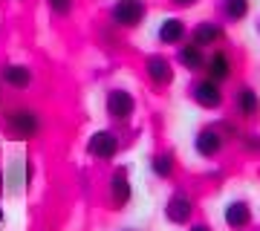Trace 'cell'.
Wrapping results in <instances>:
<instances>
[{"instance_id":"6da1fadb","label":"cell","mask_w":260,"mask_h":231,"mask_svg":"<svg viewBox=\"0 0 260 231\" xmlns=\"http://www.w3.org/2000/svg\"><path fill=\"white\" fill-rule=\"evenodd\" d=\"M3 127L9 133L12 139H20V142H26V139H35L44 127V119H41V113L32 110V107H15V110L6 113V119H3Z\"/></svg>"},{"instance_id":"7a4b0ae2","label":"cell","mask_w":260,"mask_h":231,"mask_svg":"<svg viewBox=\"0 0 260 231\" xmlns=\"http://www.w3.org/2000/svg\"><path fill=\"white\" fill-rule=\"evenodd\" d=\"M188 98L200 107V110H223L225 107V92H223V84L211 81V78H205V75H200V78H194V81L188 84Z\"/></svg>"},{"instance_id":"3957f363","label":"cell","mask_w":260,"mask_h":231,"mask_svg":"<svg viewBox=\"0 0 260 231\" xmlns=\"http://www.w3.org/2000/svg\"><path fill=\"white\" fill-rule=\"evenodd\" d=\"M225 145H229V133L220 124H205L194 133V153L200 159H217L223 156Z\"/></svg>"},{"instance_id":"277c9868","label":"cell","mask_w":260,"mask_h":231,"mask_svg":"<svg viewBox=\"0 0 260 231\" xmlns=\"http://www.w3.org/2000/svg\"><path fill=\"white\" fill-rule=\"evenodd\" d=\"M145 18H148L145 0H116L110 6V20L119 29H139Z\"/></svg>"},{"instance_id":"5b68a950","label":"cell","mask_w":260,"mask_h":231,"mask_svg":"<svg viewBox=\"0 0 260 231\" xmlns=\"http://www.w3.org/2000/svg\"><path fill=\"white\" fill-rule=\"evenodd\" d=\"M188 41L197 44L200 49H205V52H211V49H217L220 44H225V26L220 20L205 18V20H200V23H194V29H188Z\"/></svg>"},{"instance_id":"8992f818","label":"cell","mask_w":260,"mask_h":231,"mask_svg":"<svg viewBox=\"0 0 260 231\" xmlns=\"http://www.w3.org/2000/svg\"><path fill=\"white\" fill-rule=\"evenodd\" d=\"M104 110L113 121H130L136 113V98L127 87H110L104 95Z\"/></svg>"},{"instance_id":"52a82bcc","label":"cell","mask_w":260,"mask_h":231,"mask_svg":"<svg viewBox=\"0 0 260 231\" xmlns=\"http://www.w3.org/2000/svg\"><path fill=\"white\" fill-rule=\"evenodd\" d=\"M203 75H205V78H211V81H217V84L232 81V78H234V58H232V52L223 49V46L211 49V52L205 55Z\"/></svg>"},{"instance_id":"ba28073f","label":"cell","mask_w":260,"mask_h":231,"mask_svg":"<svg viewBox=\"0 0 260 231\" xmlns=\"http://www.w3.org/2000/svg\"><path fill=\"white\" fill-rule=\"evenodd\" d=\"M223 222L229 231H249L254 222V208L246 196H234L223 208Z\"/></svg>"},{"instance_id":"9c48e42d","label":"cell","mask_w":260,"mask_h":231,"mask_svg":"<svg viewBox=\"0 0 260 231\" xmlns=\"http://www.w3.org/2000/svg\"><path fill=\"white\" fill-rule=\"evenodd\" d=\"M237 121H257L260 119V92L251 84H240L232 95Z\"/></svg>"},{"instance_id":"30bf717a","label":"cell","mask_w":260,"mask_h":231,"mask_svg":"<svg viewBox=\"0 0 260 231\" xmlns=\"http://www.w3.org/2000/svg\"><path fill=\"white\" fill-rule=\"evenodd\" d=\"M121 148V139L116 130H95L93 136L87 139V153L93 159H102V162H110V159H116V153H119Z\"/></svg>"},{"instance_id":"8fae6325","label":"cell","mask_w":260,"mask_h":231,"mask_svg":"<svg viewBox=\"0 0 260 231\" xmlns=\"http://www.w3.org/2000/svg\"><path fill=\"white\" fill-rule=\"evenodd\" d=\"M145 75L153 87H171L174 78H177V70L171 64V58L162 55V52H150L145 58Z\"/></svg>"},{"instance_id":"7c38bea8","label":"cell","mask_w":260,"mask_h":231,"mask_svg":"<svg viewBox=\"0 0 260 231\" xmlns=\"http://www.w3.org/2000/svg\"><path fill=\"white\" fill-rule=\"evenodd\" d=\"M165 220L171 225H188L194 220V200L185 191H174L165 200Z\"/></svg>"},{"instance_id":"4fadbf2b","label":"cell","mask_w":260,"mask_h":231,"mask_svg":"<svg viewBox=\"0 0 260 231\" xmlns=\"http://www.w3.org/2000/svg\"><path fill=\"white\" fill-rule=\"evenodd\" d=\"M156 41L162 46H179L188 41V23L179 15H168L156 29Z\"/></svg>"},{"instance_id":"5bb4252c","label":"cell","mask_w":260,"mask_h":231,"mask_svg":"<svg viewBox=\"0 0 260 231\" xmlns=\"http://www.w3.org/2000/svg\"><path fill=\"white\" fill-rule=\"evenodd\" d=\"M130 200H133V185H130L127 168H116L110 176V203L116 211H121L130 205Z\"/></svg>"},{"instance_id":"9a60e30c","label":"cell","mask_w":260,"mask_h":231,"mask_svg":"<svg viewBox=\"0 0 260 231\" xmlns=\"http://www.w3.org/2000/svg\"><path fill=\"white\" fill-rule=\"evenodd\" d=\"M0 81L6 84V87H12V90H29L32 81H35V73H32L29 64H15V61H9V64L0 67Z\"/></svg>"},{"instance_id":"2e32d148","label":"cell","mask_w":260,"mask_h":231,"mask_svg":"<svg viewBox=\"0 0 260 231\" xmlns=\"http://www.w3.org/2000/svg\"><path fill=\"white\" fill-rule=\"evenodd\" d=\"M217 15L223 26H237L251 15V0H220L217 3Z\"/></svg>"},{"instance_id":"e0dca14e","label":"cell","mask_w":260,"mask_h":231,"mask_svg":"<svg viewBox=\"0 0 260 231\" xmlns=\"http://www.w3.org/2000/svg\"><path fill=\"white\" fill-rule=\"evenodd\" d=\"M205 49H200L197 44H191V41H185V44H179L177 46V64L182 67V70H188V73L194 75V73H203V67H205Z\"/></svg>"},{"instance_id":"ac0fdd59","label":"cell","mask_w":260,"mask_h":231,"mask_svg":"<svg viewBox=\"0 0 260 231\" xmlns=\"http://www.w3.org/2000/svg\"><path fill=\"white\" fill-rule=\"evenodd\" d=\"M150 171L156 179H171V176L177 174V156H174V150H159L150 156Z\"/></svg>"},{"instance_id":"d6986e66","label":"cell","mask_w":260,"mask_h":231,"mask_svg":"<svg viewBox=\"0 0 260 231\" xmlns=\"http://www.w3.org/2000/svg\"><path fill=\"white\" fill-rule=\"evenodd\" d=\"M73 3L75 0H47V9L55 15V18H67L73 12Z\"/></svg>"},{"instance_id":"ffe728a7","label":"cell","mask_w":260,"mask_h":231,"mask_svg":"<svg viewBox=\"0 0 260 231\" xmlns=\"http://www.w3.org/2000/svg\"><path fill=\"white\" fill-rule=\"evenodd\" d=\"M171 3H174L177 9H194V6L200 3V0H171Z\"/></svg>"},{"instance_id":"44dd1931","label":"cell","mask_w":260,"mask_h":231,"mask_svg":"<svg viewBox=\"0 0 260 231\" xmlns=\"http://www.w3.org/2000/svg\"><path fill=\"white\" fill-rule=\"evenodd\" d=\"M188 231H214L208 222H188Z\"/></svg>"},{"instance_id":"7402d4cb","label":"cell","mask_w":260,"mask_h":231,"mask_svg":"<svg viewBox=\"0 0 260 231\" xmlns=\"http://www.w3.org/2000/svg\"><path fill=\"white\" fill-rule=\"evenodd\" d=\"M257 38H260V20H257Z\"/></svg>"},{"instance_id":"603a6c76","label":"cell","mask_w":260,"mask_h":231,"mask_svg":"<svg viewBox=\"0 0 260 231\" xmlns=\"http://www.w3.org/2000/svg\"><path fill=\"white\" fill-rule=\"evenodd\" d=\"M0 222H3V208H0Z\"/></svg>"},{"instance_id":"cb8c5ba5","label":"cell","mask_w":260,"mask_h":231,"mask_svg":"<svg viewBox=\"0 0 260 231\" xmlns=\"http://www.w3.org/2000/svg\"><path fill=\"white\" fill-rule=\"evenodd\" d=\"M124 231H133V228H124Z\"/></svg>"}]
</instances>
